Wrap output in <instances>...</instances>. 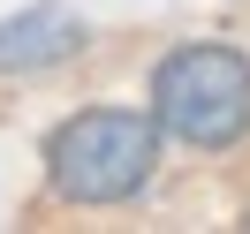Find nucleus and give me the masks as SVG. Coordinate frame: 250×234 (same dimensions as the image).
I'll use <instances>...</instances> for the list:
<instances>
[{
  "instance_id": "1",
  "label": "nucleus",
  "mask_w": 250,
  "mask_h": 234,
  "mask_svg": "<svg viewBox=\"0 0 250 234\" xmlns=\"http://www.w3.org/2000/svg\"><path fill=\"white\" fill-rule=\"evenodd\" d=\"M159 113L83 106L46 136V181L61 204H129L159 166Z\"/></svg>"
},
{
  "instance_id": "2",
  "label": "nucleus",
  "mask_w": 250,
  "mask_h": 234,
  "mask_svg": "<svg viewBox=\"0 0 250 234\" xmlns=\"http://www.w3.org/2000/svg\"><path fill=\"white\" fill-rule=\"evenodd\" d=\"M152 113L189 151H228L250 136V61L235 46H174L152 68Z\"/></svg>"
},
{
  "instance_id": "3",
  "label": "nucleus",
  "mask_w": 250,
  "mask_h": 234,
  "mask_svg": "<svg viewBox=\"0 0 250 234\" xmlns=\"http://www.w3.org/2000/svg\"><path fill=\"white\" fill-rule=\"evenodd\" d=\"M83 46V23L68 8H23L0 23V76H38V68L68 61Z\"/></svg>"
},
{
  "instance_id": "4",
  "label": "nucleus",
  "mask_w": 250,
  "mask_h": 234,
  "mask_svg": "<svg viewBox=\"0 0 250 234\" xmlns=\"http://www.w3.org/2000/svg\"><path fill=\"white\" fill-rule=\"evenodd\" d=\"M243 227H250V219H243Z\"/></svg>"
}]
</instances>
